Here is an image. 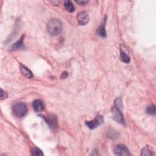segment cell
Here are the masks:
<instances>
[{
	"instance_id": "obj_1",
	"label": "cell",
	"mask_w": 156,
	"mask_h": 156,
	"mask_svg": "<svg viewBox=\"0 0 156 156\" xmlns=\"http://www.w3.org/2000/svg\"><path fill=\"white\" fill-rule=\"evenodd\" d=\"M63 28V24L60 20L57 19H50L46 25L48 32L51 36H57L59 34Z\"/></svg>"
},
{
	"instance_id": "obj_2",
	"label": "cell",
	"mask_w": 156,
	"mask_h": 156,
	"mask_svg": "<svg viewBox=\"0 0 156 156\" xmlns=\"http://www.w3.org/2000/svg\"><path fill=\"white\" fill-rule=\"evenodd\" d=\"M12 113L13 114L19 118L25 116L28 113V106L25 103L19 102L16 103L12 106Z\"/></svg>"
},
{
	"instance_id": "obj_3",
	"label": "cell",
	"mask_w": 156,
	"mask_h": 156,
	"mask_svg": "<svg viewBox=\"0 0 156 156\" xmlns=\"http://www.w3.org/2000/svg\"><path fill=\"white\" fill-rule=\"evenodd\" d=\"M104 123V118L102 115H98L96 117L91 121H86L85 125L87 126L90 129H95L99 126Z\"/></svg>"
},
{
	"instance_id": "obj_4",
	"label": "cell",
	"mask_w": 156,
	"mask_h": 156,
	"mask_svg": "<svg viewBox=\"0 0 156 156\" xmlns=\"http://www.w3.org/2000/svg\"><path fill=\"white\" fill-rule=\"evenodd\" d=\"M112 115L113 116V118L116 122L121 125H125V120L121 109L115 106L113 107L112 108Z\"/></svg>"
},
{
	"instance_id": "obj_5",
	"label": "cell",
	"mask_w": 156,
	"mask_h": 156,
	"mask_svg": "<svg viewBox=\"0 0 156 156\" xmlns=\"http://www.w3.org/2000/svg\"><path fill=\"white\" fill-rule=\"evenodd\" d=\"M45 119L46 123L48 125L50 128L54 129L57 126V117L54 115H49L48 116L43 115H40Z\"/></svg>"
},
{
	"instance_id": "obj_6",
	"label": "cell",
	"mask_w": 156,
	"mask_h": 156,
	"mask_svg": "<svg viewBox=\"0 0 156 156\" xmlns=\"http://www.w3.org/2000/svg\"><path fill=\"white\" fill-rule=\"evenodd\" d=\"M77 20H78V23L79 25L84 26L89 23V16L86 12L82 11L78 14Z\"/></svg>"
},
{
	"instance_id": "obj_7",
	"label": "cell",
	"mask_w": 156,
	"mask_h": 156,
	"mask_svg": "<svg viewBox=\"0 0 156 156\" xmlns=\"http://www.w3.org/2000/svg\"><path fill=\"white\" fill-rule=\"evenodd\" d=\"M114 152L116 155H130L131 154L127 147L124 145H116L114 148Z\"/></svg>"
},
{
	"instance_id": "obj_8",
	"label": "cell",
	"mask_w": 156,
	"mask_h": 156,
	"mask_svg": "<svg viewBox=\"0 0 156 156\" xmlns=\"http://www.w3.org/2000/svg\"><path fill=\"white\" fill-rule=\"evenodd\" d=\"M24 39H25V35H22V36L18 41L12 45L11 49L13 51H18V50L23 49L25 48L24 45Z\"/></svg>"
},
{
	"instance_id": "obj_9",
	"label": "cell",
	"mask_w": 156,
	"mask_h": 156,
	"mask_svg": "<svg viewBox=\"0 0 156 156\" xmlns=\"http://www.w3.org/2000/svg\"><path fill=\"white\" fill-rule=\"evenodd\" d=\"M32 107L34 111L36 112H40L43 111L45 109L44 104L41 100L36 99L32 103Z\"/></svg>"
},
{
	"instance_id": "obj_10",
	"label": "cell",
	"mask_w": 156,
	"mask_h": 156,
	"mask_svg": "<svg viewBox=\"0 0 156 156\" xmlns=\"http://www.w3.org/2000/svg\"><path fill=\"white\" fill-rule=\"evenodd\" d=\"M106 17L105 19L104 20V22L99 26V28L97 29V34L99 36H100L102 38H105L107 36L106 34V28H105V25H106Z\"/></svg>"
},
{
	"instance_id": "obj_11",
	"label": "cell",
	"mask_w": 156,
	"mask_h": 156,
	"mask_svg": "<svg viewBox=\"0 0 156 156\" xmlns=\"http://www.w3.org/2000/svg\"><path fill=\"white\" fill-rule=\"evenodd\" d=\"M20 70L22 74L28 79H31L33 78V74L32 72L28 69L26 66L23 64H20Z\"/></svg>"
},
{
	"instance_id": "obj_12",
	"label": "cell",
	"mask_w": 156,
	"mask_h": 156,
	"mask_svg": "<svg viewBox=\"0 0 156 156\" xmlns=\"http://www.w3.org/2000/svg\"><path fill=\"white\" fill-rule=\"evenodd\" d=\"M120 59L123 62L126 63L130 62V57L126 53V52L122 49H121L120 51Z\"/></svg>"
},
{
	"instance_id": "obj_13",
	"label": "cell",
	"mask_w": 156,
	"mask_h": 156,
	"mask_svg": "<svg viewBox=\"0 0 156 156\" xmlns=\"http://www.w3.org/2000/svg\"><path fill=\"white\" fill-rule=\"evenodd\" d=\"M64 6L66 11L68 12H73L75 11V7L70 1H65L64 3Z\"/></svg>"
},
{
	"instance_id": "obj_14",
	"label": "cell",
	"mask_w": 156,
	"mask_h": 156,
	"mask_svg": "<svg viewBox=\"0 0 156 156\" xmlns=\"http://www.w3.org/2000/svg\"><path fill=\"white\" fill-rule=\"evenodd\" d=\"M31 154L32 155H35V156H43L44 154L43 152L38 148H34L31 150Z\"/></svg>"
},
{
	"instance_id": "obj_15",
	"label": "cell",
	"mask_w": 156,
	"mask_h": 156,
	"mask_svg": "<svg viewBox=\"0 0 156 156\" xmlns=\"http://www.w3.org/2000/svg\"><path fill=\"white\" fill-rule=\"evenodd\" d=\"M155 106L154 104L149 106L146 109V113L150 115H155Z\"/></svg>"
},
{
	"instance_id": "obj_16",
	"label": "cell",
	"mask_w": 156,
	"mask_h": 156,
	"mask_svg": "<svg viewBox=\"0 0 156 156\" xmlns=\"http://www.w3.org/2000/svg\"><path fill=\"white\" fill-rule=\"evenodd\" d=\"M141 155H154V153H152L151 150H149L148 146H145L143 148L142 150Z\"/></svg>"
},
{
	"instance_id": "obj_17",
	"label": "cell",
	"mask_w": 156,
	"mask_h": 156,
	"mask_svg": "<svg viewBox=\"0 0 156 156\" xmlns=\"http://www.w3.org/2000/svg\"><path fill=\"white\" fill-rule=\"evenodd\" d=\"M114 106L121 109L123 107V103H122V99L120 98H116L114 101Z\"/></svg>"
},
{
	"instance_id": "obj_18",
	"label": "cell",
	"mask_w": 156,
	"mask_h": 156,
	"mask_svg": "<svg viewBox=\"0 0 156 156\" xmlns=\"http://www.w3.org/2000/svg\"><path fill=\"white\" fill-rule=\"evenodd\" d=\"M8 96L6 92H5L3 89L1 90V100H3L6 98H7Z\"/></svg>"
},
{
	"instance_id": "obj_19",
	"label": "cell",
	"mask_w": 156,
	"mask_h": 156,
	"mask_svg": "<svg viewBox=\"0 0 156 156\" xmlns=\"http://www.w3.org/2000/svg\"><path fill=\"white\" fill-rule=\"evenodd\" d=\"M76 2L81 5H84L88 3V1H77V0H76Z\"/></svg>"
},
{
	"instance_id": "obj_20",
	"label": "cell",
	"mask_w": 156,
	"mask_h": 156,
	"mask_svg": "<svg viewBox=\"0 0 156 156\" xmlns=\"http://www.w3.org/2000/svg\"><path fill=\"white\" fill-rule=\"evenodd\" d=\"M67 76H68L67 73H66V72H64V73H63L62 74V75H61V78H62V79H63V78H66L67 77Z\"/></svg>"
}]
</instances>
